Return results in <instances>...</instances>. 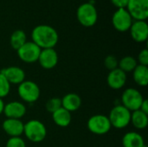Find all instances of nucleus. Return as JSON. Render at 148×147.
<instances>
[{
    "label": "nucleus",
    "mask_w": 148,
    "mask_h": 147,
    "mask_svg": "<svg viewBox=\"0 0 148 147\" xmlns=\"http://www.w3.org/2000/svg\"><path fill=\"white\" fill-rule=\"evenodd\" d=\"M32 42L41 49H54L59 41L58 32L55 28L48 24L36 26L31 32Z\"/></svg>",
    "instance_id": "obj_1"
},
{
    "label": "nucleus",
    "mask_w": 148,
    "mask_h": 147,
    "mask_svg": "<svg viewBox=\"0 0 148 147\" xmlns=\"http://www.w3.org/2000/svg\"><path fill=\"white\" fill-rule=\"evenodd\" d=\"M23 134L25 138L32 143L42 142L47 136L45 125L38 120H30L24 123Z\"/></svg>",
    "instance_id": "obj_2"
},
{
    "label": "nucleus",
    "mask_w": 148,
    "mask_h": 147,
    "mask_svg": "<svg viewBox=\"0 0 148 147\" xmlns=\"http://www.w3.org/2000/svg\"><path fill=\"white\" fill-rule=\"evenodd\" d=\"M108 117L112 127L116 129H124L130 124L131 112L120 104L114 106L110 110Z\"/></svg>",
    "instance_id": "obj_3"
},
{
    "label": "nucleus",
    "mask_w": 148,
    "mask_h": 147,
    "mask_svg": "<svg viewBox=\"0 0 148 147\" xmlns=\"http://www.w3.org/2000/svg\"><path fill=\"white\" fill-rule=\"evenodd\" d=\"M76 18L83 27H93L98 20V13L95 4L92 3H82L77 8Z\"/></svg>",
    "instance_id": "obj_4"
},
{
    "label": "nucleus",
    "mask_w": 148,
    "mask_h": 147,
    "mask_svg": "<svg viewBox=\"0 0 148 147\" xmlns=\"http://www.w3.org/2000/svg\"><path fill=\"white\" fill-rule=\"evenodd\" d=\"M19 98L25 103L32 104L38 101L41 95L39 86L33 81H24L17 87Z\"/></svg>",
    "instance_id": "obj_5"
},
{
    "label": "nucleus",
    "mask_w": 148,
    "mask_h": 147,
    "mask_svg": "<svg viewBox=\"0 0 148 147\" xmlns=\"http://www.w3.org/2000/svg\"><path fill=\"white\" fill-rule=\"evenodd\" d=\"M88 131L95 135H105L109 133L112 128L108 117L104 114L92 115L87 122Z\"/></svg>",
    "instance_id": "obj_6"
},
{
    "label": "nucleus",
    "mask_w": 148,
    "mask_h": 147,
    "mask_svg": "<svg viewBox=\"0 0 148 147\" xmlns=\"http://www.w3.org/2000/svg\"><path fill=\"white\" fill-rule=\"evenodd\" d=\"M144 99L145 98L142 94L138 89L134 88H128L123 91L121 101V105L132 113L140 109Z\"/></svg>",
    "instance_id": "obj_7"
},
{
    "label": "nucleus",
    "mask_w": 148,
    "mask_h": 147,
    "mask_svg": "<svg viewBox=\"0 0 148 147\" xmlns=\"http://www.w3.org/2000/svg\"><path fill=\"white\" fill-rule=\"evenodd\" d=\"M41 50L42 49L32 41H27L21 48L16 50V53L22 62L27 64H32L38 61Z\"/></svg>",
    "instance_id": "obj_8"
},
{
    "label": "nucleus",
    "mask_w": 148,
    "mask_h": 147,
    "mask_svg": "<svg viewBox=\"0 0 148 147\" xmlns=\"http://www.w3.org/2000/svg\"><path fill=\"white\" fill-rule=\"evenodd\" d=\"M126 9L134 21H147L148 0H129Z\"/></svg>",
    "instance_id": "obj_9"
},
{
    "label": "nucleus",
    "mask_w": 148,
    "mask_h": 147,
    "mask_svg": "<svg viewBox=\"0 0 148 147\" xmlns=\"http://www.w3.org/2000/svg\"><path fill=\"white\" fill-rule=\"evenodd\" d=\"M133 22L134 19L127 9H117L112 16V24L114 28L120 32L129 30Z\"/></svg>",
    "instance_id": "obj_10"
},
{
    "label": "nucleus",
    "mask_w": 148,
    "mask_h": 147,
    "mask_svg": "<svg viewBox=\"0 0 148 147\" xmlns=\"http://www.w3.org/2000/svg\"><path fill=\"white\" fill-rule=\"evenodd\" d=\"M58 53L55 49H44L41 50L37 62L42 68L49 70L58 64Z\"/></svg>",
    "instance_id": "obj_11"
},
{
    "label": "nucleus",
    "mask_w": 148,
    "mask_h": 147,
    "mask_svg": "<svg viewBox=\"0 0 148 147\" xmlns=\"http://www.w3.org/2000/svg\"><path fill=\"white\" fill-rule=\"evenodd\" d=\"M27 113V107L24 103L17 101H13L6 103L3 108V114L7 119H17L21 120L25 116Z\"/></svg>",
    "instance_id": "obj_12"
},
{
    "label": "nucleus",
    "mask_w": 148,
    "mask_h": 147,
    "mask_svg": "<svg viewBox=\"0 0 148 147\" xmlns=\"http://www.w3.org/2000/svg\"><path fill=\"white\" fill-rule=\"evenodd\" d=\"M0 73H2L7 79L10 85H19L25 81L26 74L24 70L17 66H10L2 68Z\"/></svg>",
    "instance_id": "obj_13"
},
{
    "label": "nucleus",
    "mask_w": 148,
    "mask_h": 147,
    "mask_svg": "<svg viewBox=\"0 0 148 147\" xmlns=\"http://www.w3.org/2000/svg\"><path fill=\"white\" fill-rule=\"evenodd\" d=\"M127 74L119 68L108 72L107 76V84L114 90H120L123 88L127 83Z\"/></svg>",
    "instance_id": "obj_14"
},
{
    "label": "nucleus",
    "mask_w": 148,
    "mask_h": 147,
    "mask_svg": "<svg viewBox=\"0 0 148 147\" xmlns=\"http://www.w3.org/2000/svg\"><path fill=\"white\" fill-rule=\"evenodd\" d=\"M130 36L136 42H145L148 38V25L147 21H134L130 29Z\"/></svg>",
    "instance_id": "obj_15"
},
{
    "label": "nucleus",
    "mask_w": 148,
    "mask_h": 147,
    "mask_svg": "<svg viewBox=\"0 0 148 147\" xmlns=\"http://www.w3.org/2000/svg\"><path fill=\"white\" fill-rule=\"evenodd\" d=\"M24 123L17 119H5L2 123L3 132L11 137H21L23 134Z\"/></svg>",
    "instance_id": "obj_16"
},
{
    "label": "nucleus",
    "mask_w": 148,
    "mask_h": 147,
    "mask_svg": "<svg viewBox=\"0 0 148 147\" xmlns=\"http://www.w3.org/2000/svg\"><path fill=\"white\" fill-rule=\"evenodd\" d=\"M62 107L69 111V113H73L77 111L82 104V98L79 94L75 93H69L65 94L62 99Z\"/></svg>",
    "instance_id": "obj_17"
},
{
    "label": "nucleus",
    "mask_w": 148,
    "mask_h": 147,
    "mask_svg": "<svg viewBox=\"0 0 148 147\" xmlns=\"http://www.w3.org/2000/svg\"><path fill=\"white\" fill-rule=\"evenodd\" d=\"M123 147H144L146 146L143 136L136 132H128L125 133L121 139Z\"/></svg>",
    "instance_id": "obj_18"
},
{
    "label": "nucleus",
    "mask_w": 148,
    "mask_h": 147,
    "mask_svg": "<svg viewBox=\"0 0 148 147\" xmlns=\"http://www.w3.org/2000/svg\"><path fill=\"white\" fill-rule=\"evenodd\" d=\"M51 115L54 123L59 127H68L72 121L71 113H69L63 107H61L58 110L55 111L53 113H51Z\"/></svg>",
    "instance_id": "obj_19"
},
{
    "label": "nucleus",
    "mask_w": 148,
    "mask_h": 147,
    "mask_svg": "<svg viewBox=\"0 0 148 147\" xmlns=\"http://www.w3.org/2000/svg\"><path fill=\"white\" fill-rule=\"evenodd\" d=\"M133 79L134 82L142 88H145L148 85V67L138 64L137 67L134 69Z\"/></svg>",
    "instance_id": "obj_20"
},
{
    "label": "nucleus",
    "mask_w": 148,
    "mask_h": 147,
    "mask_svg": "<svg viewBox=\"0 0 148 147\" xmlns=\"http://www.w3.org/2000/svg\"><path fill=\"white\" fill-rule=\"evenodd\" d=\"M130 124H132L134 127L138 130H143L147 128L148 126V114L141 112L140 110L132 112Z\"/></svg>",
    "instance_id": "obj_21"
},
{
    "label": "nucleus",
    "mask_w": 148,
    "mask_h": 147,
    "mask_svg": "<svg viewBox=\"0 0 148 147\" xmlns=\"http://www.w3.org/2000/svg\"><path fill=\"white\" fill-rule=\"evenodd\" d=\"M27 42L26 33L22 29H16L12 32L10 37V44L13 49L16 51L21 48Z\"/></svg>",
    "instance_id": "obj_22"
},
{
    "label": "nucleus",
    "mask_w": 148,
    "mask_h": 147,
    "mask_svg": "<svg viewBox=\"0 0 148 147\" xmlns=\"http://www.w3.org/2000/svg\"><path fill=\"white\" fill-rule=\"evenodd\" d=\"M137 60L132 55H126L118 62V68L126 74L132 73L134 69L137 67Z\"/></svg>",
    "instance_id": "obj_23"
},
{
    "label": "nucleus",
    "mask_w": 148,
    "mask_h": 147,
    "mask_svg": "<svg viewBox=\"0 0 148 147\" xmlns=\"http://www.w3.org/2000/svg\"><path fill=\"white\" fill-rule=\"evenodd\" d=\"M62 107V101L58 97H53L47 101L45 104V108L49 113H53L55 111Z\"/></svg>",
    "instance_id": "obj_24"
},
{
    "label": "nucleus",
    "mask_w": 148,
    "mask_h": 147,
    "mask_svg": "<svg viewBox=\"0 0 148 147\" xmlns=\"http://www.w3.org/2000/svg\"><path fill=\"white\" fill-rule=\"evenodd\" d=\"M11 85L9 83L4 75L0 73V98H5L10 92Z\"/></svg>",
    "instance_id": "obj_25"
},
{
    "label": "nucleus",
    "mask_w": 148,
    "mask_h": 147,
    "mask_svg": "<svg viewBox=\"0 0 148 147\" xmlns=\"http://www.w3.org/2000/svg\"><path fill=\"white\" fill-rule=\"evenodd\" d=\"M118 62H119V60L116 58V56H114L113 55H109L105 57L103 63H104L105 68L108 70L111 71V70H114L118 68Z\"/></svg>",
    "instance_id": "obj_26"
},
{
    "label": "nucleus",
    "mask_w": 148,
    "mask_h": 147,
    "mask_svg": "<svg viewBox=\"0 0 148 147\" xmlns=\"http://www.w3.org/2000/svg\"><path fill=\"white\" fill-rule=\"evenodd\" d=\"M5 147H26V143L21 137H11L7 140Z\"/></svg>",
    "instance_id": "obj_27"
},
{
    "label": "nucleus",
    "mask_w": 148,
    "mask_h": 147,
    "mask_svg": "<svg viewBox=\"0 0 148 147\" xmlns=\"http://www.w3.org/2000/svg\"><path fill=\"white\" fill-rule=\"evenodd\" d=\"M137 62L140 65L143 66H148V50L147 49H143L142 50L140 51L138 55V59Z\"/></svg>",
    "instance_id": "obj_28"
},
{
    "label": "nucleus",
    "mask_w": 148,
    "mask_h": 147,
    "mask_svg": "<svg viewBox=\"0 0 148 147\" xmlns=\"http://www.w3.org/2000/svg\"><path fill=\"white\" fill-rule=\"evenodd\" d=\"M129 0H111V3L117 9H126Z\"/></svg>",
    "instance_id": "obj_29"
},
{
    "label": "nucleus",
    "mask_w": 148,
    "mask_h": 147,
    "mask_svg": "<svg viewBox=\"0 0 148 147\" xmlns=\"http://www.w3.org/2000/svg\"><path fill=\"white\" fill-rule=\"evenodd\" d=\"M139 110H140L141 112L148 114V101L147 99H144V101H143V102H142V104H141Z\"/></svg>",
    "instance_id": "obj_30"
},
{
    "label": "nucleus",
    "mask_w": 148,
    "mask_h": 147,
    "mask_svg": "<svg viewBox=\"0 0 148 147\" xmlns=\"http://www.w3.org/2000/svg\"><path fill=\"white\" fill-rule=\"evenodd\" d=\"M4 105H5V103H4V101H3V100L0 98V115L3 113Z\"/></svg>",
    "instance_id": "obj_31"
},
{
    "label": "nucleus",
    "mask_w": 148,
    "mask_h": 147,
    "mask_svg": "<svg viewBox=\"0 0 148 147\" xmlns=\"http://www.w3.org/2000/svg\"><path fill=\"white\" fill-rule=\"evenodd\" d=\"M144 147H147V146H144Z\"/></svg>",
    "instance_id": "obj_32"
}]
</instances>
